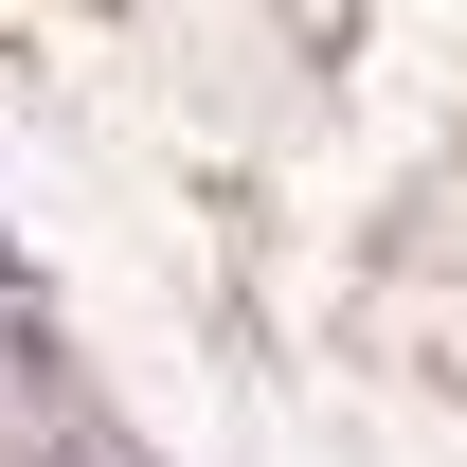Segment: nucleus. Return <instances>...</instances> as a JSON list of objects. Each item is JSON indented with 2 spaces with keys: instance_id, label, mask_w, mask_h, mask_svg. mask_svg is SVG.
Returning <instances> with one entry per match:
<instances>
[{
  "instance_id": "nucleus-1",
  "label": "nucleus",
  "mask_w": 467,
  "mask_h": 467,
  "mask_svg": "<svg viewBox=\"0 0 467 467\" xmlns=\"http://www.w3.org/2000/svg\"><path fill=\"white\" fill-rule=\"evenodd\" d=\"M0 467H144V450H109V431H36V450H0Z\"/></svg>"
}]
</instances>
